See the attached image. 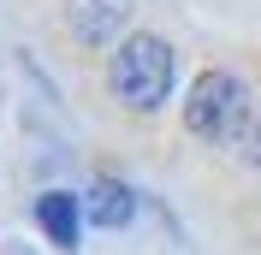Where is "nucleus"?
Here are the masks:
<instances>
[{
  "mask_svg": "<svg viewBox=\"0 0 261 255\" xmlns=\"http://www.w3.org/2000/svg\"><path fill=\"white\" fill-rule=\"evenodd\" d=\"M255 160H261V131H255Z\"/></svg>",
  "mask_w": 261,
  "mask_h": 255,
  "instance_id": "6",
  "label": "nucleus"
},
{
  "mask_svg": "<svg viewBox=\"0 0 261 255\" xmlns=\"http://www.w3.org/2000/svg\"><path fill=\"white\" fill-rule=\"evenodd\" d=\"M184 125L202 143H238L249 125V89L231 71H202L190 83V101H184Z\"/></svg>",
  "mask_w": 261,
  "mask_h": 255,
  "instance_id": "2",
  "label": "nucleus"
},
{
  "mask_svg": "<svg viewBox=\"0 0 261 255\" xmlns=\"http://www.w3.org/2000/svg\"><path fill=\"white\" fill-rule=\"evenodd\" d=\"M125 18H130V0H71V30H77L89 48L113 42Z\"/></svg>",
  "mask_w": 261,
  "mask_h": 255,
  "instance_id": "3",
  "label": "nucleus"
},
{
  "mask_svg": "<svg viewBox=\"0 0 261 255\" xmlns=\"http://www.w3.org/2000/svg\"><path fill=\"white\" fill-rule=\"evenodd\" d=\"M107 89L125 101L130 113H154L166 95H172V48H166L161 36H125L107 60Z\"/></svg>",
  "mask_w": 261,
  "mask_h": 255,
  "instance_id": "1",
  "label": "nucleus"
},
{
  "mask_svg": "<svg viewBox=\"0 0 261 255\" xmlns=\"http://www.w3.org/2000/svg\"><path fill=\"white\" fill-rule=\"evenodd\" d=\"M77 214H83V202L71 190H48L36 202V220H42V232H48L60 249H77Z\"/></svg>",
  "mask_w": 261,
  "mask_h": 255,
  "instance_id": "5",
  "label": "nucleus"
},
{
  "mask_svg": "<svg viewBox=\"0 0 261 255\" xmlns=\"http://www.w3.org/2000/svg\"><path fill=\"white\" fill-rule=\"evenodd\" d=\"M77 202H83V214H89L95 225H107V232H113V225H125L130 214H137V196H130L119 178H95V184H89Z\"/></svg>",
  "mask_w": 261,
  "mask_h": 255,
  "instance_id": "4",
  "label": "nucleus"
}]
</instances>
